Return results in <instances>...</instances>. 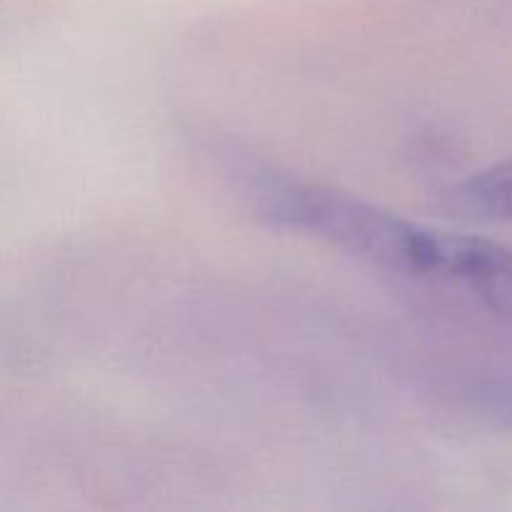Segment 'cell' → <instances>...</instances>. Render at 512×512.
Segmentation results:
<instances>
[{"label":"cell","instance_id":"1","mask_svg":"<svg viewBox=\"0 0 512 512\" xmlns=\"http://www.w3.org/2000/svg\"><path fill=\"white\" fill-rule=\"evenodd\" d=\"M255 210L273 228L308 233L393 273L440 275V230L423 228L348 190L265 173L255 180Z\"/></svg>","mask_w":512,"mask_h":512},{"label":"cell","instance_id":"2","mask_svg":"<svg viewBox=\"0 0 512 512\" xmlns=\"http://www.w3.org/2000/svg\"><path fill=\"white\" fill-rule=\"evenodd\" d=\"M443 275L473 285L493 303L512 295V248L478 235L445 233Z\"/></svg>","mask_w":512,"mask_h":512},{"label":"cell","instance_id":"3","mask_svg":"<svg viewBox=\"0 0 512 512\" xmlns=\"http://www.w3.org/2000/svg\"><path fill=\"white\" fill-rule=\"evenodd\" d=\"M460 205L485 218L512 220V160L483 170L455 190Z\"/></svg>","mask_w":512,"mask_h":512},{"label":"cell","instance_id":"4","mask_svg":"<svg viewBox=\"0 0 512 512\" xmlns=\"http://www.w3.org/2000/svg\"><path fill=\"white\" fill-rule=\"evenodd\" d=\"M478 400L493 418L512 428V378L488 380L480 385Z\"/></svg>","mask_w":512,"mask_h":512}]
</instances>
